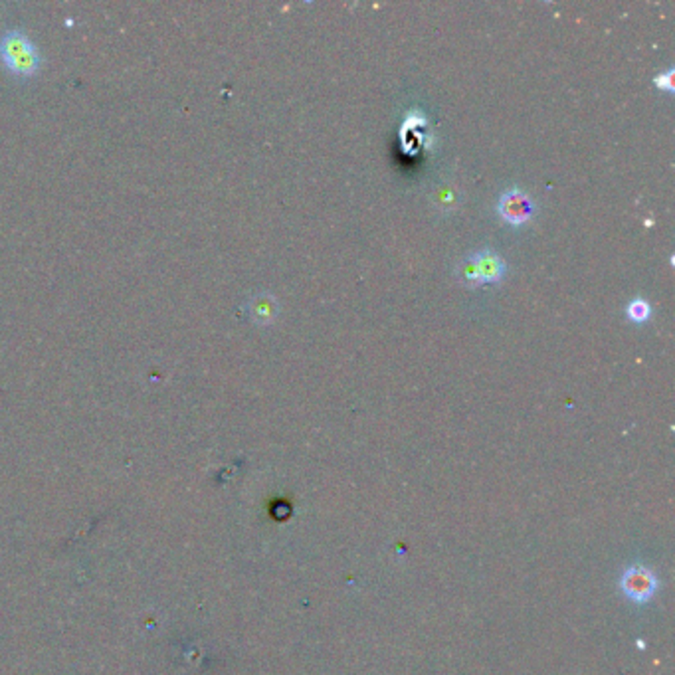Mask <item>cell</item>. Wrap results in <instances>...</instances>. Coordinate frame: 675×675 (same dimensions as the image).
Listing matches in <instances>:
<instances>
[{
    "instance_id": "obj_8",
    "label": "cell",
    "mask_w": 675,
    "mask_h": 675,
    "mask_svg": "<svg viewBox=\"0 0 675 675\" xmlns=\"http://www.w3.org/2000/svg\"><path fill=\"white\" fill-rule=\"evenodd\" d=\"M654 84L660 87V90H666L671 94L673 92V70L670 68L666 74H660L654 80Z\"/></svg>"
},
{
    "instance_id": "obj_5",
    "label": "cell",
    "mask_w": 675,
    "mask_h": 675,
    "mask_svg": "<svg viewBox=\"0 0 675 675\" xmlns=\"http://www.w3.org/2000/svg\"><path fill=\"white\" fill-rule=\"evenodd\" d=\"M626 591L632 599L644 601L648 599L650 592L654 591V579H651L646 571L636 569L626 577Z\"/></svg>"
},
{
    "instance_id": "obj_3",
    "label": "cell",
    "mask_w": 675,
    "mask_h": 675,
    "mask_svg": "<svg viewBox=\"0 0 675 675\" xmlns=\"http://www.w3.org/2000/svg\"><path fill=\"white\" fill-rule=\"evenodd\" d=\"M478 275V285L481 283H500L505 275V262L500 253L493 250H480L470 253Z\"/></svg>"
},
{
    "instance_id": "obj_4",
    "label": "cell",
    "mask_w": 675,
    "mask_h": 675,
    "mask_svg": "<svg viewBox=\"0 0 675 675\" xmlns=\"http://www.w3.org/2000/svg\"><path fill=\"white\" fill-rule=\"evenodd\" d=\"M250 315L258 325H270L278 317L280 303L272 293H258L250 300Z\"/></svg>"
},
{
    "instance_id": "obj_1",
    "label": "cell",
    "mask_w": 675,
    "mask_h": 675,
    "mask_svg": "<svg viewBox=\"0 0 675 675\" xmlns=\"http://www.w3.org/2000/svg\"><path fill=\"white\" fill-rule=\"evenodd\" d=\"M0 56L16 75L30 77L40 68V52L32 38L22 30H8L0 38Z\"/></svg>"
},
{
    "instance_id": "obj_2",
    "label": "cell",
    "mask_w": 675,
    "mask_h": 675,
    "mask_svg": "<svg viewBox=\"0 0 675 675\" xmlns=\"http://www.w3.org/2000/svg\"><path fill=\"white\" fill-rule=\"evenodd\" d=\"M497 213L505 220L507 224L513 226H521L529 223L531 218L535 214V203L533 198L525 194L523 191H505L500 196V203H497Z\"/></svg>"
},
{
    "instance_id": "obj_6",
    "label": "cell",
    "mask_w": 675,
    "mask_h": 675,
    "mask_svg": "<svg viewBox=\"0 0 675 675\" xmlns=\"http://www.w3.org/2000/svg\"><path fill=\"white\" fill-rule=\"evenodd\" d=\"M626 315L630 321H634V323H644L651 315V307L646 300H640L638 297V300L630 302V305L626 307Z\"/></svg>"
},
{
    "instance_id": "obj_7",
    "label": "cell",
    "mask_w": 675,
    "mask_h": 675,
    "mask_svg": "<svg viewBox=\"0 0 675 675\" xmlns=\"http://www.w3.org/2000/svg\"><path fill=\"white\" fill-rule=\"evenodd\" d=\"M453 194H456V191L453 188H440V191L436 193V201L440 206H446V208H452L453 204H456V198H453Z\"/></svg>"
}]
</instances>
